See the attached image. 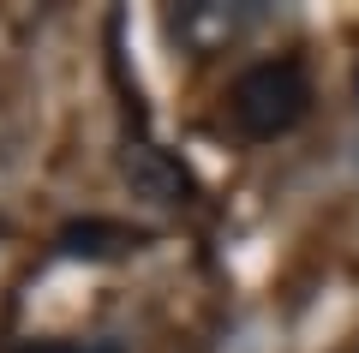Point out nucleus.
<instances>
[{
	"mask_svg": "<svg viewBox=\"0 0 359 353\" xmlns=\"http://www.w3.org/2000/svg\"><path fill=\"white\" fill-rule=\"evenodd\" d=\"M311 114V72L299 54H269V60H252L228 90V120L240 138L269 144L287 138Z\"/></svg>",
	"mask_w": 359,
	"mask_h": 353,
	"instance_id": "nucleus-1",
	"label": "nucleus"
},
{
	"mask_svg": "<svg viewBox=\"0 0 359 353\" xmlns=\"http://www.w3.org/2000/svg\"><path fill=\"white\" fill-rule=\"evenodd\" d=\"M257 25H264V6L257 0H186V6L168 13V36L192 54V60H210V54L233 48Z\"/></svg>",
	"mask_w": 359,
	"mask_h": 353,
	"instance_id": "nucleus-2",
	"label": "nucleus"
},
{
	"mask_svg": "<svg viewBox=\"0 0 359 353\" xmlns=\"http://www.w3.org/2000/svg\"><path fill=\"white\" fill-rule=\"evenodd\" d=\"M120 174H126L132 198H144V204H162V210L198 204V180L186 174L162 144H150V138H132L126 150H120Z\"/></svg>",
	"mask_w": 359,
	"mask_h": 353,
	"instance_id": "nucleus-3",
	"label": "nucleus"
},
{
	"mask_svg": "<svg viewBox=\"0 0 359 353\" xmlns=\"http://www.w3.org/2000/svg\"><path fill=\"white\" fill-rule=\"evenodd\" d=\"M150 240L144 227H126V222H108V215H84V222H66L54 234V252L60 258H126Z\"/></svg>",
	"mask_w": 359,
	"mask_h": 353,
	"instance_id": "nucleus-4",
	"label": "nucleus"
},
{
	"mask_svg": "<svg viewBox=\"0 0 359 353\" xmlns=\"http://www.w3.org/2000/svg\"><path fill=\"white\" fill-rule=\"evenodd\" d=\"M13 353H126L120 341L96 335V341H18Z\"/></svg>",
	"mask_w": 359,
	"mask_h": 353,
	"instance_id": "nucleus-5",
	"label": "nucleus"
},
{
	"mask_svg": "<svg viewBox=\"0 0 359 353\" xmlns=\"http://www.w3.org/2000/svg\"><path fill=\"white\" fill-rule=\"evenodd\" d=\"M353 353H359V347H353Z\"/></svg>",
	"mask_w": 359,
	"mask_h": 353,
	"instance_id": "nucleus-6",
	"label": "nucleus"
}]
</instances>
